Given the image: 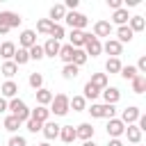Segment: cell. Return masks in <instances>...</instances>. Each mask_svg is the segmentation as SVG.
Wrapping results in <instances>:
<instances>
[{"label":"cell","mask_w":146,"mask_h":146,"mask_svg":"<svg viewBox=\"0 0 146 146\" xmlns=\"http://www.w3.org/2000/svg\"><path fill=\"white\" fill-rule=\"evenodd\" d=\"M7 110H9V112H11V116H16L21 123L30 119V110H27V105H25L21 98H11V100L7 103Z\"/></svg>","instance_id":"cell-1"},{"label":"cell","mask_w":146,"mask_h":146,"mask_svg":"<svg viewBox=\"0 0 146 146\" xmlns=\"http://www.w3.org/2000/svg\"><path fill=\"white\" fill-rule=\"evenodd\" d=\"M68 96L66 94H57V96H52V103H50V112L55 114V116H64V114H68Z\"/></svg>","instance_id":"cell-2"},{"label":"cell","mask_w":146,"mask_h":146,"mask_svg":"<svg viewBox=\"0 0 146 146\" xmlns=\"http://www.w3.org/2000/svg\"><path fill=\"white\" fill-rule=\"evenodd\" d=\"M64 21L68 23L71 30H84V27L89 25V18H87L84 14H80V11H66Z\"/></svg>","instance_id":"cell-3"},{"label":"cell","mask_w":146,"mask_h":146,"mask_svg":"<svg viewBox=\"0 0 146 146\" xmlns=\"http://www.w3.org/2000/svg\"><path fill=\"white\" fill-rule=\"evenodd\" d=\"M87 112H89L94 119H107V121H110V119H114V112H116V110H114V105H105V103H103V105H96V103H94Z\"/></svg>","instance_id":"cell-4"},{"label":"cell","mask_w":146,"mask_h":146,"mask_svg":"<svg viewBox=\"0 0 146 146\" xmlns=\"http://www.w3.org/2000/svg\"><path fill=\"white\" fill-rule=\"evenodd\" d=\"M84 52H87V57H89V55H91V57H98V55L103 52L100 39H96L94 34H89V39H87V43H84Z\"/></svg>","instance_id":"cell-5"},{"label":"cell","mask_w":146,"mask_h":146,"mask_svg":"<svg viewBox=\"0 0 146 146\" xmlns=\"http://www.w3.org/2000/svg\"><path fill=\"white\" fill-rule=\"evenodd\" d=\"M87 39H89L87 32H82V30H71V34H68V46H73V48H82V46L87 43Z\"/></svg>","instance_id":"cell-6"},{"label":"cell","mask_w":146,"mask_h":146,"mask_svg":"<svg viewBox=\"0 0 146 146\" xmlns=\"http://www.w3.org/2000/svg\"><path fill=\"white\" fill-rule=\"evenodd\" d=\"M123 132H125V125L121 123V119H110V121H107V135H110L112 139H119Z\"/></svg>","instance_id":"cell-7"},{"label":"cell","mask_w":146,"mask_h":146,"mask_svg":"<svg viewBox=\"0 0 146 146\" xmlns=\"http://www.w3.org/2000/svg\"><path fill=\"white\" fill-rule=\"evenodd\" d=\"M21 21H23V18H21L18 14H14V11H0V23L7 25L9 30H11V27H18Z\"/></svg>","instance_id":"cell-8"},{"label":"cell","mask_w":146,"mask_h":146,"mask_svg":"<svg viewBox=\"0 0 146 146\" xmlns=\"http://www.w3.org/2000/svg\"><path fill=\"white\" fill-rule=\"evenodd\" d=\"M112 34V23L110 21H96L94 23V36L100 39V36H110Z\"/></svg>","instance_id":"cell-9"},{"label":"cell","mask_w":146,"mask_h":146,"mask_svg":"<svg viewBox=\"0 0 146 146\" xmlns=\"http://www.w3.org/2000/svg\"><path fill=\"white\" fill-rule=\"evenodd\" d=\"M139 114H141L139 107H125L123 114H121V123H123V125H132V123L139 119Z\"/></svg>","instance_id":"cell-10"},{"label":"cell","mask_w":146,"mask_h":146,"mask_svg":"<svg viewBox=\"0 0 146 146\" xmlns=\"http://www.w3.org/2000/svg\"><path fill=\"white\" fill-rule=\"evenodd\" d=\"M34 43H36V32H34V30H23V32H21V48L30 50Z\"/></svg>","instance_id":"cell-11"},{"label":"cell","mask_w":146,"mask_h":146,"mask_svg":"<svg viewBox=\"0 0 146 146\" xmlns=\"http://www.w3.org/2000/svg\"><path fill=\"white\" fill-rule=\"evenodd\" d=\"M41 48H43V57H57V55H59L62 43H59V41H55V39H48Z\"/></svg>","instance_id":"cell-12"},{"label":"cell","mask_w":146,"mask_h":146,"mask_svg":"<svg viewBox=\"0 0 146 146\" xmlns=\"http://www.w3.org/2000/svg\"><path fill=\"white\" fill-rule=\"evenodd\" d=\"M100 94H103V98H105V105H116L119 98H121V91H119L116 87H107V89H103Z\"/></svg>","instance_id":"cell-13"},{"label":"cell","mask_w":146,"mask_h":146,"mask_svg":"<svg viewBox=\"0 0 146 146\" xmlns=\"http://www.w3.org/2000/svg\"><path fill=\"white\" fill-rule=\"evenodd\" d=\"M59 128H62V125H57L55 121H46L43 128H41V132H43L46 139H57V137H59Z\"/></svg>","instance_id":"cell-14"},{"label":"cell","mask_w":146,"mask_h":146,"mask_svg":"<svg viewBox=\"0 0 146 146\" xmlns=\"http://www.w3.org/2000/svg\"><path fill=\"white\" fill-rule=\"evenodd\" d=\"M91 137H94V125H91V123H80V125L75 128V139L87 141V139H91Z\"/></svg>","instance_id":"cell-15"},{"label":"cell","mask_w":146,"mask_h":146,"mask_svg":"<svg viewBox=\"0 0 146 146\" xmlns=\"http://www.w3.org/2000/svg\"><path fill=\"white\" fill-rule=\"evenodd\" d=\"M103 50H105L107 55H112V57H119V55H121V50H123V46H121L116 39H107V41L103 43Z\"/></svg>","instance_id":"cell-16"},{"label":"cell","mask_w":146,"mask_h":146,"mask_svg":"<svg viewBox=\"0 0 146 146\" xmlns=\"http://www.w3.org/2000/svg\"><path fill=\"white\" fill-rule=\"evenodd\" d=\"M0 94H2V98H16V94H18V84H16L14 80H7V82L0 87Z\"/></svg>","instance_id":"cell-17"},{"label":"cell","mask_w":146,"mask_h":146,"mask_svg":"<svg viewBox=\"0 0 146 146\" xmlns=\"http://www.w3.org/2000/svg\"><path fill=\"white\" fill-rule=\"evenodd\" d=\"M48 116H50V110L48 107H34V110H30V119H34V121H39V123H46L48 121Z\"/></svg>","instance_id":"cell-18"},{"label":"cell","mask_w":146,"mask_h":146,"mask_svg":"<svg viewBox=\"0 0 146 146\" xmlns=\"http://www.w3.org/2000/svg\"><path fill=\"white\" fill-rule=\"evenodd\" d=\"M116 36H119L116 41H119V43L123 46V43H128V41H132V36H135V32H132V30H130L128 25H121V27L116 30Z\"/></svg>","instance_id":"cell-19"},{"label":"cell","mask_w":146,"mask_h":146,"mask_svg":"<svg viewBox=\"0 0 146 146\" xmlns=\"http://www.w3.org/2000/svg\"><path fill=\"white\" fill-rule=\"evenodd\" d=\"M128 21H130V16H128V9H123V7L112 14V23H116L119 27H121V25H128Z\"/></svg>","instance_id":"cell-20"},{"label":"cell","mask_w":146,"mask_h":146,"mask_svg":"<svg viewBox=\"0 0 146 146\" xmlns=\"http://www.w3.org/2000/svg\"><path fill=\"white\" fill-rule=\"evenodd\" d=\"M11 62H14L16 66H23V64H27V62H30V52H27L25 48H16V52H14Z\"/></svg>","instance_id":"cell-21"},{"label":"cell","mask_w":146,"mask_h":146,"mask_svg":"<svg viewBox=\"0 0 146 146\" xmlns=\"http://www.w3.org/2000/svg\"><path fill=\"white\" fill-rule=\"evenodd\" d=\"M59 139H62L64 144H71V141L75 139V128H73V125H62V128H59Z\"/></svg>","instance_id":"cell-22"},{"label":"cell","mask_w":146,"mask_h":146,"mask_svg":"<svg viewBox=\"0 0 146 146\" xmlns=\"http://www.w3.org/2000/svg\"><path fill=\"white\" fill-rule=\"evenodd\" d=\"M125 135H128V141H130V144H135V146H137V144L141 141V130H139V128H137L135 123L125 128Z\"/></svg>","instance_id":"cell-23"},{"label":"cell","mask_w":146,"mask_h":146,"mask_svg":"<svg viewBox=\"0 0 146 146\" xmlns=\"http://www.w3.org/2000/svg\"><path fill=\"white\" fill-rule=\"evenodd\" d=\"M64 16H66V7H64V5H52V7H50V21H52V23L64 21Z\"/></svg>","instance_id":"cell-24"},{"label":"cell","mask_w":146,"mask_h":146,"mask_svg":"<svg viewBox=\"0 0 146 146\" xmlns=\"http://www.w3.org/2000/svg\"><path fill=\"white\" fill-rule=\"evenodd\" d=\"M128 27H130L132 32H141V30L146 27V21H144V16H130V21H128Z\"/></svg>","instance_id":"cell-25"},{"label":"cell","mask_w":146,"mask_h":146,"mask_svg":"<svg viewBox=\"0 0 146 146\" xmlns=\"http://www.w3.org/2000/svg\"><path fill=\"white\" fill-rule=\"evenodd\" d=\"M73 52H75V48L66 43V46H62V48H59V55H57V57H59L64 64H71V59H73Z\"/></svg>","instance_id":"cell-26"},{"label":"cell","mask_w":146,"mask_h":146,"mask_svg":"<svg viewBox=\"0 0 146 146\" xmlns=\"http://www.w3.org/2000/svg\"><path fill=\"white\" fill-rule=\"evenodd\" d=\"M89 82H91L94 87H98V89L103 91V89H107V73H94Z\"/></svg>","instance_id":"cell-27"},{"label":"cell","mask_w":146,"mask_h":146,"mask_svg":"<svg viewBox=\"0 0 146 146\" xmlns=\"http://www.w3.org/2000/svg\"><path fill=\"white\" fill-rule=\"evenodd\" d=\"M52 96H55V94H50L48 89H39V91H36V103H39L41 107H46V105L52 103Z\"/></svg>","instance_id":"cell-28"},{"label":"cell","mask_w":146,"mask_h":146,"mask_svg":"<svg viewBox=\"0 0 146 146\" xmlns=\"http://www.w3.org/2000/svg\"><path fill=\"white\" fill-rule=\"evenodd\" d=\"M14 52H16V46H14L11 41H5V43L0 46V57H5L7 62H11V57H14Z\"/></svg>","instance_id":"cell-29"},{"label":"cell","mask_w":146,"mask_h":146,"mask_svg":"<svg viewBox=\"0 0 146 146\" xmlns=\"http://www.w3.org/2000/svg\"><path fill=\"white\" fill-rule=\"evenodd\" d=\"M98 96H100V89L94 87L91 82H87V84H84V94H82V98H84V100H94V98H98Z\"/></svg>","instance_id":"cell-30"},{"label":"cell","mask_w":146,"mask_h":146,"mask_svg":"<svg viewBox=\"0 0 146 146\" xmlns=\"http://www.w3.org/2000/svg\"><path fill=\"white\" fill-rule=\"evenodd\" d=\"M0 73H2L5 78H9V80H11V78L18 73V66H16L14 62H5V64H2V68H0Z\"/></svg>","instance_id":"cell-31"},{"label":"cell","mask_w":146,"mask_h":146,"mask_svg":"<svg viewBox=\"0 0 146 146\" xmlns=\"http://www.w3.org/2000/svg\"><path fill=\"white\" fill-rule=\"evenodd\" d=\"M130 82H132V91H135V94H144V91H146V78H144V75H137V78H132Z\"/></svg>","instance_id":"cell-32"},{"label":"cell","mask_w":146,"mask_h":146,"mask_svg":"<svg viewBox=\"0 0 146 146\" xmlns=\"http://www.w3.org/2000/svg\"><path fill=\"white\" fill-rule=\"evenodd\" d=\"M68 107H73V112H82L87 107V100L82 96H73V98H68Z\"/></svg>","instance_id":"cell-33"},{"label":"cell","mask_w":146,"mask_h":146,"mask_svg":"<svg viewBox=\"0 0 146 146\" xmlns=\"http://www.w3.org/2000/svg\"><path fill=\"white\" fill-rule=\"evenodd\" d=\"M84 62H87V52H84L82 48H75V52H73V59H71V64L80 68V66H82Z\"/></svg>","instance_id":"cell-34"},{"label":"cell","mask_w":146,"mask_h":146,"mask_svg":"<svg viewBox=\"0 0 146 146\" xmlns=\"http://www.w3.org/2000/svg\"><path fill=\"white\" fill-rule=\"evenodd\" d=\"M78 66H73V64H64V68H62V75H64V80H75L78 78Z\"/></svg>","instance_id":"cell-35"},{"label":"cell","mask_w":146,"mask_h":146,"mask_svg":"<svg viewBox=\"0 0 146 146\" xmlns=\"http://www.w3.org/2000/svg\"><path fill=\"white\" fill-rule=\"evenodd\" d=\"M27 82H30V87L32 89H43V75L41 73H30V78H27Z\"/></svg>","instance_id":"cell-36"},{"label":"cell","mask_w":146,"mask_h":146,"mask_svg":"<svg viewBox=\"0 0 146 146\" xmlns=\"http://www.w3.org/2000/svg\"><path fill=\"white\" fill-rule=\"evenodd\" d=\"M52 21L50 18H41L39 23H36V32H41V34H50V30H52Z\"/></svg>","instance_id":"cell-37"},{"label":"cell","mask_w":146,"mask_h":146,"mask_svg":"<svg viewBox=\"0 0 146 146\" xmlns=\"http://www.w3.org/2000/svg\"><path fill=\"white\" fill-rule=\"evenodd\" d=\"M105 71H107V73H119V71H121V62H119V57H110V59L105 62Z\"/></svg>","instance_id":"cell-38"},{"label":"cell","mask_w":146,"mask_h":146,"mask_svg":"<svg viewBox=\"0 0 146 146\" xmlns=\"http://www.w3.org/2000/svg\"><path fill=\"white\" fill-rule=\"evenodd\" d=\"M119 75H121V78H125V80H132V78H137L139 73H137V68H135V66H130V64H128V66H121Z\"/></svg>","instance_id":"cell-39"},{"label":"cell","mask_w":146,"mask_h":146,"mask_svg":"<svg viewBox=\"0 0 146 146\" xmlns=\"http://www.w3.org/2000/svg\"><path fill=\"white\" fill-rule=\"evenodd\" d=\"M18 128H21V121H18L16 116H11V114H9V116L5 119V130H9V132H16Z\"/></svg>","instance_id":"cell-40"},{"label":"cell","mask_w":146,"mask_h":146,"mask_svg":"<svg viewBox=\"0 0 146 146\" xmlns=\"http://www.w3.org/2000/svg\"><path fill=\"white\" fill-rule=\"evenodd\" d=\"M64 34H66V32H64V25H59V23H55L48 36H50V39H55V41H59V39H64Z\"/></svg>","instance_id":"cell-41"},{"label":"cell","mask_w":146,"mask_h":146,"mask_svg":"<svg viewBox=\"0 0 146 146\" xmlns=\"http://www.w3.org/2000/svg\"><path fill=\"white\" fill-rule=\"evenodd\" d=\"M27 52H30V59H36V62H39V59H43V48H41L39 43H34Z\"/></svg>","instance_id":"cell-42"},{"label":"cell","mask_w":146,"mask_h":146,"mask_svg":"<svg viewBox=\"0 0 146 146\" xmlns=\"http://www.w3.org/2000/svg\"><path fill=\"white\" fill-rule=\"evenodd\" d=\"M25 125H27V130H30V132H39V130L43 128V123L34 121V119H27V121H25Z\"/></svg>","instance_id":"cell-43"},{"label":"cell","mask_w":146,"mask_h":146,"mask_svg":"<svg viewBox=\"0 0 146 146\" xmlns=\"http://www.w3.org/2000/svg\"><path fill=\"white\" fill-rule=\"evenodd\" d=\"M7 146H27V141H25V137H21V135H14L11 139H9V144Z\"/></svg>","instance_id":"cell-44"},{"label":"cell","mask_w":146,"mask_h":146,"mask_svg":"<svg viewBox=\"0 0 146 146\" xmlns=\"http://www.w3.org/2000/svg\"><path fill=\"white\" fill-rule=\"evenodd\" d=\"M135 68H137V73H139V75H141V73H146V57H139V62H137V66H135Z\"/></svg>","instance_id":"cell-45"},{"label":"cell","mask_w":146,"mask_h":146,"mask_svg":"<svg viewBox=\"0 0 146 146\" xmlns=\"http://www.w3.org/2000/svg\"><path fill=\"white\" fill-rule=\"evenodd\" d=\"M107 7H112V9L116 11V9H121V7H123V0H107Z\"/></svg>","instance_id":"cell-46"},{"label":"cell","mask_w":146,"mask_h":146,"mask_svg":"<svg viewBox=\"0 0 146 146\" xmlns=\"http://www.w3.org/2000/svg\"><path fill=\"white\" fill-rule=\"evenodd\" d=\"M64 7H66V9H71V11H75V7H78V0H66V2H64Z\"/></svg>","instance_id":"cell-47"},{"label":"cell","mask_w":146,"mask_h":146,"mask_svg":"<svg viewBox=\"0 0 146 146\" xmlns=\"http://www.w3.org/2000/svg\"><path fill=\"white\" fill-rule=\"evenodd\" d=\"M2 112H7V100L0 96V114H2Z\"/></svg>","instance_id":"cell-48"},{"label":"cell","mask_w":146,"mask_h":146,"mask_svg":"<svg viewBox=\"0 0 146 146\" xmlns=\"http://www.w3.org/2000/svg\"><path fill=\"white\" fill-rule=\"evenodd\" d=\"M107 146H123V141H121V139H110Z\"/></svg>","instance_id":"cell-49"},{"label":"cell","mask_w":146,"mask_h":146,"mask_svg":"<svg viewBox=\"0 0 146 146\" xmlns=\"http://www.w3.org/2000/svg\"><path fill=\"white\" fill-rule=\"evenodd\" d=\"M7 32H9V27H7V25H2V23H0V34H7Z\"/></svg>","instance_id":"cell-50"},{"label":"cell","mask_w":146,"mask_h":146,"mask_svg":"<svg viewBox=\"0 0 146 146\" xmlns=\"http://www.w3.org/2000/svg\"><path fill=\"white\" fill-rule=\"evenodd\" d=\"M82 146H96V144H94V139H87V141H84Z\"/></svg>","instance_id":"cell-51"},{"label":"cell","mask_w":146,"mask_h":146,"mask_svg":"<svg viewBox=\"0 0 146 146\" xmlns=\"http://www.w3.org/2000/svg\"><path fill=\"white\" fill-rule=\"evenodd\" d=\"M39 146H50V144H48V141H43V144H39Z\"/></svg>","instance_id":"cell-52"},{"label":"cell","mask_w":146,"mask_h":146,"mask_svg":"<svg viewBox=\"0 0 146 146\" xmlns=\"http://www.w3.org/2000/svg\"><path fill=\"white\" fill-rule=\"evenodd\" d=\"M137 146H139V144H137Z\"/></svg>","instance_id":"cell-53"}]
</instances>
